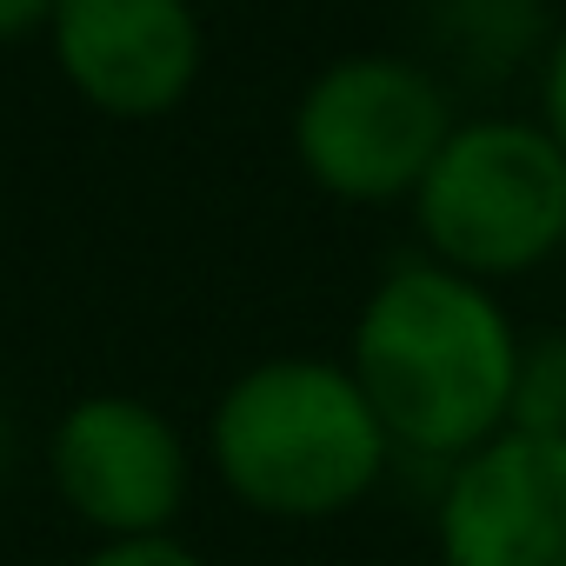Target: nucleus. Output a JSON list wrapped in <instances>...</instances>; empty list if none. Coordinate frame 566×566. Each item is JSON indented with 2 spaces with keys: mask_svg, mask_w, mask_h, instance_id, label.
Wrapping results in <instances>:
<instances>
[{
  "mask_svg": "<svg viewBox=\"0 0 566 566\" xmlns=\"http://www.w3.org/2000/svg\"><path fill=\"white\" fill-rule=\"evenodd\" d=\"M54 61L67 87L114 120H160L200 81L193 0H54Z\"/></svg>",
  "mask_w": 566,
  "mask_h": 566,
  "instance_id": "obj_7",
  "label": "nucleus"
},
{
  "mask_svg": "<svg viewBox=\"0 0 566 566\" xmlns=\"http://www.w3.org/2000/svg\"><path fill=\"white\" fill-rule=\"evenodd\" d=\"M513 427H520V433H553V440H566V334L520 347Z\"/></svg>",
  "mask_w": 566,
  "mask_h": 566,
  "instance_id": "obj_8",
  "label": "nucleus"
},
{
  "mask_svg": "<svg viewBox=\"0 0 566 566\" xmlns=\"http://www.w3.org/2000/svg\"><path fill=\"white\" fill-rule=\"evenodd\" d=\"M539 107H546V134L559 140V154H566V41L553 48V61H546V87H539Z\"/></svg>",
  "mask_w": 566,
  "mask_h": 566,
  "instance_id": "obj_10",
  "label": "nucleus"
},
{
  "mask_svg": "<svg viewBox=\"0 0 566 566\" xmlns=\"http://www.w3.org/2000/svg\"><path fill=\"white\" fill-rule=\"evenodd\" d=\"M8 460H14V413L0 407V473H8Z\"/></svg>",
  "mask_w": 566,
  "mask_h": 566,
  "instance_id": "obj_12",
  "label": "nucleus"
},
{
  "mask_svg": "<svg viewBox=\"0 0 566 566\" xmlns=\"http://www.w3.org/2000/svg\"><path fill=\"white\" fill-rule=\"evenodd\" d=\"M74 566H213V559L193 553L180 533H154V539H94Z\"/></svg>",
  "mask_w": 566,
  "mask_h": 566,
  "instance_id": "obj_9",
  "label": "nucleus"
},
{
  "mask_svg": "<svg viewBox=\"0 0 566 566\" xmlns=\"http://www.w3.org/2000/svg\"><path fill=\"white\" fill-rule=\"evenodd\" d=\"M48 480L94 539H154L187 506L193 453L154 400L81 394L48 433Z\"/></svg>",
  "mask_w": 566,
  "mask_h": 566,
  "instance_id": "obj_5",
  "label": "nucleus"
},
{
  "mask_svg": "<svg viewBox=\"0 0 566 566\" xmlns=\"http://www.w3.org/2000/svg\"><path fill=\"white\" fill-rule=\"evenodd\" d=\"M520 347L526 340L493 287L440 260H400L354 321L347 374L380 413L394 453L453 467L513 427Z\"/></svg>",
  "mask_w": 566,
  "mask_h": 566,
  "instance_id": "obj_1",
  "label": "nucleus"
},
{
  "mask_svg": "<svg viewBox=\"0 0 566 566\" xmlns=\"http://www.w3.org/2000/svg\"><path fill=\"white\" fill-rule=\"evenodd\" d=\"M447 87L400 54H347L314 74L294 107V154L307 180L354 207L413 200L453 134Z\"/></svg>",
  "mask_w": 566,
  "mask_h": 566,
  "instance_id": "obj_4",
  "label": "nucleus"
},
{
  "mask_svg": "<svg viewBox=\"0 0 566 566\" xmlns=\"http://www.w3.org/2000/svg\"><path fill=\"white\" fill-rule=\"evenodd\" d=\"M433 566H566V440L493 433L447 467Z\"/></svg>",
  "mask_w": 566,
  "mask_h": 566,
  "instance_id": "obj_6",
  "label": "nucleus"
},
{
  "mask_svg": "<svg viewBox=\"0 0 566 566\" xmlns=\"http://www.w3.org/2000/svg\"><path fill=\"white\" fill-rule=\"evenodd\" d=\"M413 220L427 260L480 280H520L566 247V154L533 120H460L433 154Z\"/></svg>",
  "mask_w": 566,
  "mask_h": 566,
  "instance_id": "obj_3",
  "label": "nucleus"
},
{
  "mask_svg": "<svg viewBox=\"0 0 566 566\" xmlns=\"http://www.w3.org/2000/svg\"><path fill=\"white\" fill-rule=\"evenodd\" d=\"M207 467L260 520H340L394 467V440L347 360L273 354L233 374L207 413Z\"/></svg>",
  "mask_w": 566,
  "mask_h": 566,
  "instance_id": "obj_2",
  "label": "nucleus"
},
{
  "mask_svg": "<svg viewBox=\"0 0 566 566\" xmlns=\"http://www.w3.org/2000/svg\"><path fill=\"white\" fill-rule=\"evenodd\" d=\"M54 21V0H0V48H14Z\"/></svg>",
  "mask_w": 566,
  "mask_h": 566,
  "instance_id": "obj_11",
  "label": "nucleus"
}]
</instances>
